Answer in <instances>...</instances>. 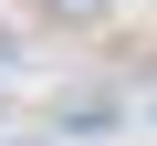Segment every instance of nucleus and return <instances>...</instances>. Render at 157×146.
Returning <instances> with one entry per match:
<instances>
[{
  "label": "nucleus",
  "instance_id": "f257e3e1",
  "mask_svg": "<svg viewBox=\"0 0 157 146\" xmlns=\"http://www.w3.org/2000/svg\"><path fill=\"white\" fill-rule=\"evenodd\" d=\"M52 125H63V136H105V125H115V94H63Z\"/></svg>",
  "mask_w": 157,
  "mask_h": 146
},
{
  "label": "nucleus",
  "instance_id": "f03ea898",
  "mask_svg": "<svg viewBox=\"0 0 157 146\" xmlns=\"http://www.w3.org/2000/svg\"><path fill=\"white\" fill-rule=\"evenodd\" d=\"M42 11H52V21H105L115 0H42Z\"/></svg>",
  "mask_w": 157,
  "mask_h": 146
},
{
  "label": "nucleus",
  "instance_id": "7ed1b4c3",
  "mask_svg": "<svg viewBox=\"0 0 157 146\" xmlns=\"http://www.w3.org/2000/svg\"><path fill=\"white\" fill-rule=\"evenodd\" d=\"M11 63H21V31H0V73H11Z\"/></svg>",
  "mask_w": 157,
  "mask_h": 146
},
{
  "label": "nucleus",
  "instance_id": "20e7f679",
  "mask_svg": "<svg viewBox=\"0 0 157 146\" xmlns=\"http://www.w3.org/2000/svg\"><path fill=\"white\" fill-rule=\"evenodd\" d=\"M0 146H52V136H0Z\"/></svg>",
  "mask_w": 157,
  "mask_h": 146
}]
</instances>
